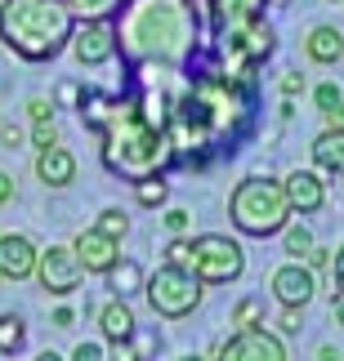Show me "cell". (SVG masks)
<instances>
[{"instance_id":"e0dca14e","label":"cell","mask_w":344,"mask_h":361,"mask_svg":"<svg viewBox=\"0 0 344 361\" xmlns=\"http://www.w3.org/2000/svg\"><path fill=\"white\" fill-rule=\"evenodd\" d=\"M99 326H103V339H130L134 335V308H130V299H112V303H103L99 308Z\"/></svg>"},{"instance_id":"6da1fadb","label":"cell","mask_w":344,"mask_h":361,"mask_svg":"<svg viewBox=\"0 0 344 361\" xmlns=\"http://www.w3.org/2000/svg\"><path fill=\"white\" fill-rule=\"evenodd\" d=\"M103 165L130 183L161 174V165L170 161V138L143 116V107L134 99H112L103 116Z\"/></svg>"},{"instance_id":"2e32d148","label":"cell","mask_w":344,"mask_h":361,"mask_svg":"<svg viewBox=\"0 0 344 361\" xmlns=\"http://www.w3.org/2000/svg\"><path fill=\"white\" fill-rule=\"evenodd\" d=\"M313 165L322 174H344V130H322L313 138Z\"/></svg>"},{"instance_id":"8992f818","label":"cell","mask_w":344,"mask_h":361,"mask_svg":"<svg viewBox=\"0 0 344 361\" xmlns=\"http://www.w3.org/2000/svg\"><path fill=\"white\" fill-rule=\"evenodd\" d=\"M143 290H148V303H153V312L166 317V322H179V317H188V312L201 303V281H197L188 268H170V263L148 276Z\"/></svg>"},{"instance_id":"7bdbcfd3","label":"cell","mask_w":344,"mask_h":361,"mask_svg":"<svg viewBox=\"0 0 344 361\" xmlns=\"http://www.w3.org/2000/svg\"><path fill=\"white\" fill-rule=\"evenodd\" d=\"M318 361H340V353L331 348V343H322V348H318Z\"/></svg>"},{"instance_id":"52a82bcc","label":"cell","mask_w":344,"mask_h":361,"mask_svg":"<svg viewBox=\"0 0 344 361\" xmlns=\"http://www.w3.org/2000/svg\"><path fill=\"white\" fill-rule=\"evenodd\" d=\"M268 54H273V27H268V23L246 18V23L224 27V59H228V67H232V72H224V76L246 80V76L255 72V63H264Z\"/></svg>"},{"instance_id":"cb8c5ba5","label":"cell","mask_w":344,"mask_h":361,"mask_svg":"<svg viewBox=\"0 0 344 361\" xmlns=\"http://www.w3.org/2000/svg\"><path fill=\"white\" fill-rule=\"evenodd\" d=\"M94 228H99L103 237L121 241V237H126V232H130V219H126V210H103V214H99V224H94Z\"/></svg>"},{"instance_id":"d590c367","label":"cell","mask_w":344,"mask_h":361,"mask_svg":"<svg viewBox=\"0 0 344 361\" xmlns=\"http://www.w3.org/2000/svg\"><path fill=\"white\" fill-rule=\"evenodd\" d=\"M326 116V130H344V99L331 107V112H322Z\"/></svg>"},{"instance_id":"f1b7e54d","label":"cell","mask_w":344,"mask_h":361,"mask_svg":"<svg viewBox=\"0 0 344 361\" xmlns=\"http://www.w3.org/2000/svg\"><path fill=\"white\" fill-rule=\"evenodd\" d=\"M161 224H166V228L174 232V237H184V232L192 228V214H188V210H179V205H174V210H166V219H161Z\"/></svg>"},{"instance_id":"f6af8a7d","label":"cell","mask_w":344,"mask_h":361,"mask_svg":"<svg viewBox=\"0 0 344 361\" xmlns=\"http://www.w3.org/2000/svg\"><path fill=\"white\" fill-rule=\"evenodd\" d=\"M184 361H201V357H184Z\"/></svg>"},{"instance_id":"277c9868","label":"cell","mask_w":344,"mask_h":361,"mask_svg":"<svg viewBox=\"0 0 344 361\" xmlns=\"http://www.w3.org/2000/svg\"><path fill=\"white\" fill-rule=\"evenodd\" d=\"M228 214L232 224H237V232H246V237H273V232L286 228V219H291V205H286V192L278 178H242L237 188H232L228 197Z\"/></svg>"},{"instance_id":"bcb514c9","label":"cell","mask_w":344,"mask_h":361,"mask_svg":"<svg viewBox=\"0 0 344 361\" xmlns=\"http://www.w3.org/2000/svg\"><path fill=\"white\" fill-rule=\"evenodd\" d=\"M36 361H40V357H36Z\"/></svg>"},{"instance_id":"9c48e42d","label":"cell","mask_w":344,"mask_h":361,"mask_svg":"<svg viewBox=\"0 0 344 361\" xmlns=\"http://www.w3.org/2000/svg\"><path fill=\"white\" fill-rule=\"evenodd\" d=\"M72 59L81 67H103L107 59L117 54V32L107 23H76L72 27V40H67Z\"/></svg>"},{"instance_id":"f35d334b","label":"cell","mask_w":344,"mask_h":361,"mask_svg":"<svg viewBox=\"0 0 344 361\" xmlns=\"http://www.w3.org/2000/svg\"><path fill=\"white\" fill-rule=\"evenodd\" d=\"M9 201H13V178L0 170V205H9Z\"/></svg>"},{"instance_id":"ac0fdd59","label":"cell","mask_w":344,"mask_h":361,"mask_svg":"<svg viewBox=\"0 0 344 361\" xmlns=\"http://www.w3.org/2000/svg\"><path fill=\"white\" fill-rule=\"evenodd\" d=\"M304 54L313 63H340L344 59V36L340 27H313L309 40H304Z\"/></svg>"},{"instance_id":"44dd1931","label":"cell","mask_w":344,"mask_h":361,"mask_svg":"<svg viewBox=\"0 0 344 361\" xmlns=\"http://www.w3.org/2000/svg\"><path fill=\"white\" fill-rule=\"evenodd\" d=\"M107 276H112V290H117V299H130L134 295V290H143V272H139V263H112V272H107Z\"/></svg>"},{"instance_id":"4fadbf2b","label":"cell","mask_w":344,"mask_h":361,"mask_svg":"<svg viewBox=\"0 0 344 361\" xmlns=\"http://www.w3.org/2000/svg\"><path fill=\"white\" fill-rule=\"evenodd\" d=\"M36 241L23 232H5L0 237V276L5 281H32L36 276Z\"/></svg>"},{"instance_id":"30bf717a","label":"cell","mask_w":344,"mask_h":361,"mask_svg":"<svg viewBox=\"0 0 344 361\" xmlns=\"http://www.w3.org/2000/svg\"><path fill=\"white\" fill-rule=\"evenodd\" d=\"M219 361H286V348L278 335H268V330H237L224 348H219Z\"/></svg>"},{"instance_id":"83f0119b","label":"cell","mask_w":344,"mask_h":361,"mask_svg":"<svg viewBox=\"0 0 344 361\" xmlns=\"http://www.w3.org/2000/svg\"><path fill=\"white\" fill-rule=\"evenodd\" d=\"M255 322H259V303H255V299H242V303H237V312H232V326L251 330Z\"/></svg>"},{"instance_id":"ffe728a7","label":"cell","mask_w":344,"mask_h":361,"mask_svg":"<svg viewBox=\"0 0 344 361\" xmlns=\"http://www.w3.org/2000/svg\"><path fill=\"white\" fill-rule=\"evenodd\" d=\"M67 13H72L76 23H107V18H117L121 5L126 0H63Z\"/></svg>"},{"instance_id":"7c38bea8","label":"cell","mask_w":344,"mask_h":361,"mask_svg":"<svg viewBox=\"0 0 344 361\" xmlns=\"http://www.w3.org/2000/svg\"><path fill=\"white\" fill-rule=\"evenodd\" d=\"M313 290H318V276H313L309 263H282L273 272V295H278L282 308H304L313 299Z\"/></svg>"},{"instance_id":"ba28073f","label":"cell","mask_w":344,"mask_h":361,"mask_svg":"<svg viewBox=\"0 0 344 361\" xmlns=\"http://www.w3.org/2000/svg\"><path fill=\"white\" fill-rule=\"evenodd\" d=\"M36 281H40V290H45V295H54V299L76 295L81 281H85V272H81L72 245H49V250H40V255H36Z\"/></svg>"},{"instance_id":"4316f807","label":"cell","mask_w":344,"mask_h":361,"mask_svg":"<svg viewBox=\"0 0 344 361\" xmlns=\"http://www.w3.org/2000/svg\"><path fill=\"white\" fill-rule=\"evenodd\" d=\"M188 259H192V241L174 237V241H170V250H166V263H170V268H188Z\"/></svg>"},{"instance_id":"d6a6232c","label":"cell","mask_w":344,"mask_h":361,"mask_svg":"<svg viewBox=\"0 0 344 361\" xmlns=\"http://www.w3.org/2000/svg\"><path fill=\"white\" fill-rule=\"evenodd\" d=\"M282 94H286V99L304 94V76H299V72H286V76H282Z\"/></svg>"},{"instance_id":"1f68e13d","label":"cell","mask_w":344,"mask_h":361,"mask_svg":"<svg viewBox=\"0 0 344 361\" xmlns=\"http://www.w3.org/2000/svg\"><path fill=\"white\" fill-rule=\"evenodd\" d=\"M27 116H32V121H54V103L32 99V103H27Z\"/></svg>"},{"instance_id":"484cf974","label":"cell","mask_w":344,"mask_h":361,"mask_svg":"<svg viewBox=\"0 0 344 361\" xmlns=\"http://www.w3.org/2000/svg\"><path fill=\"white\" fill-rule=\"evenodd\" d=\"M32 147L36 152L59 147V125H54V121H32Z\"/></svg>"},{"instance_id":"3957f363","label":"cell","mask_w":344,"mask_h":361,"mask_svg":"<svg viewBox=\"0 0 344 361\" xmlns=\"http://www.w3.org/2000/svg\"><path fill=\"white\" fill-rule=\"evenodd\" d=\"M76 18L63 0H0V40L27 63H49L67 49Z\"/></svg>"},{"instance_id":"836d02e7","label":"cell","mask_w":344,"mask_h":361,"mask_svg":"<svg viewBox=\"0 0 344 361\" xmlns=\"http://www.w3.org/2000/svg\"><path fill=\"white\" fill-rule=\"evenodd\" d=\"M72 361H103V348H99V343H76Z\"/></svg>"},{"instance_id":"f546056e","label":"cell","mask_w":344,"mask_h":361,"mask_svg":"<svg viewBox=\"0 0 344 361\" xmlns=\"http://www.w3.org/2000/svg\"><path fill=\"white\" fill-rule=\"evenodd\" d=\"M107 361H143L139 348H134V335H130V339H117V343H112V357H107Z\"/></svg>"},{"instance_id":"60d3db41","label":"cell","mask_w":344,"mask_h":361,"mask_svg":"<svg viewBox=\"0 0 344 361\" xmlns=\"http://www.w3.org/2000/svg\"><path fill=\"white\" fill-rule=\"evenodd\" d=\"M59 99H63V103H76V107H81V90H76V85H63V90H59Z\"/></svg>"},{"instance_id":"ab89813d","label":"cell","mask_w":344,"mask_h":361,"mask_svg":"<svg viewBox=\"0 0 344 361\" xmlns=\"http://www.w3.org/2000/svg\"><path fill=\"white\" fill-rule=\"evenodd\" d=\"M72 322H76V312H72V308H59V312H54V326H59V330H67Z\"/></svg>"},{"instance_id":"5b68a950","label":"cell","mask_w":344,"mask_h":361,"mask_svg":"<svg viewBox=\"0 0 344 361\" xmlns=\"http://www.w3.org/2000/svg\"><path fill=\"white\" fill-rule=\"evenodd\" d=\"M246 268V255H242V245L224 237V232H206V237L192 241V259H188V272L197 276L201 286H228V281H237Z\"/></svg>"},{"instance_id":"9a60e30c","label":"cell","mask_w":344,"mask_h":361,"mask_svg":"<svg viewBox=\"0 0 344 361\" xmlns=\"http://www.w3.org/2000/svg\"><path fill=\"white\" fill-rule=\"evenodd\" d=\"M36 178L45 188H67L76 178V157L67 147H45L36 152Z\"/></svg>"},{"instance_id":"b9f144b4","label":"cell","mask_w":344,"mask_h":361,"mask_svg":"<svg viewBox=\"0 0 344 361\" xmlns=\"http://www.w3.org/2000/svg\"><path fill=\"white\" fill-rule=\"evenodd\" d=\"M336 286H340V295H344V245H340V255H336Z\"/></svg>"},{"instance_id":"8fae6325","label":"cell","mask_w":344,"mask_h":361,"mask_svg":"<svg viewBox=\"0 0 344 361\" xmlns=\"http://www.w3.org/2000/svg\"><path fill=\"white\" fill-rule=\"evenodd\" d=\"M72 255L81 263V272H112V263H121V241L103 237L99 228H85V232H76Z\"/></svg>"},{"instance_id":"603a6c76","label":"cell","mask_w":344,"mask_h":361,"mask_svg":"<svg viewBox=\"0 0 344 361\" xmlns=\"http://www.w3.org/2000/svg\"><path fill=\"white\" fill-rule=\"evenodd\" d=\"M23 322L18 317H0V353H18L23 348Z\"/></svg>"},{"instance_id":"d4e9b609","label":"cell","mask_w":344,"mask_h":361,"mask_svg":"<svg viewBox=\"0 0 344 361\" xmlns=\"http://www.w3.org/2000/svg\"><path fill=\"white\" fill-rule=\"evenodd\" d=\"M282 232H286V255H295V263H299L313 250V232L304 224H299V228H282Z\"/></svg>"},{"instance_id":"5bb4252c","label":"cell","mask_w":344,"mask_h":361,"mask_svg":"<svg viewBox=\"0 0 344 361\" xmlns=\"http://www.w3.org/2000/svg\"><path fill=\"white\" fill-rule=\"evenodd\" d=\"M286 205H291L295 214H318L322 205H326V183L318 174H309V170H295V174H286Z\"/></svg>"},{"instance_id":"d6986e66","label":"cell","mask_w":344,"mask_h":361,"mask_svg":"<svg viewBox=\"0 0 344 361\" xmlns=\"http://www.w3.org/2000/svg\"><path fill=\"white\" fill-rule=\"evenodd\" d=\"M268 0H210V18L219 27H232V23H246V18H259Z\"/></svg>"},{"instance_id":"ee69618b","label":"cell","mask_w":344,"mask_h":361,"mask_svg":"<svg viewBox=\"0 0 344 361\" xmlns=\"http://www.w3.org/2000/svg\"><path fill=\"white\" fill-rule=\"evenodd\" d=\"M331 312H336V322L344 326V295H336V308H331Z\"/></svg>"},{"instance_id":"e575fe53","label":"cell","mask_w":344,"mask_h":361,"mask_svg":"<svg viewBox=\"0 0 344 361\" xmlns=\"http://www.w3.org/2000/svg\"><path fill=\"white\" fill-rule=\"evenodd\" d=\"M304 259H309V268L318 272V268H326V263H331V250H318V245H313V250H309Z\"/></svg>"},{"instance_id":"7402d4cb","label":"cell","mask_w":344,"mask_h":361,"mask_svg":"<svg viewBox=\"0 0 344 361\" xmlns=\"http://www.w3.org/2000/svg\"><path fill=\"white\" fill-rule=\"evenodd\" d=\"M166 178L161 174H153V178H139V183H134V197H139V205H161L166 201Z\"/></svg>"},{"instance_id":"4dcf8cb0","label":"cell","mask_w":344,"mask_h":361,"mask_svg":"<svg viewBox=\"0 0 344 361\" xmlns=\"http://www.w3.org/2000/svg\"><path fill=\"white\" fill-rule=\"evenodd\" d=\"M313 99H318V112H331V107L340 103V90H336V85H318V94H313Z\"/></svg>"},{"instance_id":"7a4b0ae2","label":"cell","mask_w":344,"mask_h":361,"mask_svg":"<svg viewBox=\"0 0 344 361\" xmlns=\"http://www.w3.org/2000/svg\"><path fill=\"white\" fill-rule=\"evenodd\" d=\"M112 32H117V49L130 54V59L174 63V59H184L197 27L188 23L184 0H126L121 5V23Z\"/></svg>"},{"instance_id":"74e56055","label":"cell","mask_w":344,"mask_h":361,"mask_svg":"<svg viewBox=\"0 0 344 361\" xmlns=\"http://www.w3.org/2000/svg\"><path fill=\"white\" fill-rule=\"evenodd\" d=\"M0 138H5V147H18L23 143V130H18V125H0Z\"/></svg>"},{"instance_id":"8d00e7d4","label":"cell","mask_w":344,"mask_h":361,"mask_svg":"<svg viewBox=\"0 0 344 361\" xmlns=\"http://www.w3.org/2000/svg\"><path fill=\"white\" fill-rule=\"evenodd\" d=\"M282 330H286V335H299V308H286L282 312Z\"/></svg>"}]
</instances>
